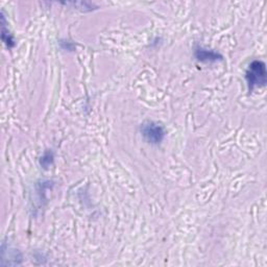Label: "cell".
Listing matches in <instances>:
<instances>
[{"label":"cell","mask_w":267,"mask_h":267,"mask_svg":"<svg viewBox=\"0 0 267 267\" xmlns=\"http://www.w3.org/2000/svg\"><path fill=\"white\" fill-rule=\"evenodd\" d=\"M2 41L4 42V44L8 47V48H12L15 46V40L13 38V36H12V34L8 32V30L6 28V18L2 14Z\"/></svg>","instance_id":"277c9868"},{"label":"cell","mask_w":267,"mask_h":267,"mask_svg":"<svg viewBox=\"0 0 267 267\" xmlns=\"http://www.w3.org/2000/svg\"><path fill=\"white\" fill-rule=\"evenodd\" d=\"M246 78L248 82L250 92H252L256 88L264 87L267 80L265 63L258 60H252L246 70Z\"/></svg>","instance_id":"6da1fadb"},{"label":"cell","mask_w":267,"mask_h":267,"mask_svg":"<svg viewBox=\"0 0 267 267\" xmlns=\"http://www.w3.org/2000/svg\"><path fill=\"white\" fill-rule=\"evenodd\" d=\"M141 134L145 141L154 145L160 144L165 138V130L163 126L154 122V121L144 122L141 126Z\"/></svg>","instance_id":"7a4b0ae2"},{"label":"cell","mask_w":267,"mask_h":267,"mask_svg":"<svg viewBox=\"0 0 267 267\" xmlns=\"http://www.w3.org/2000/svg\"><path fill=\"white\" fill-rule=\"evenodd\" d=\"M54 162V154L50 150H47L43 154L41 160H40V163H41V166H43L44 168H48L50 167Z\"/></svg>","instance_id":"5b68a950"},{"label":"cell","mask_w":267,"mask_h":267,"mask_svg":"<svg viewBox=\"0 0 267 267\" xmlns=\"http://www.w3.org/2000/svg\"><path fill=\"white\" fill-rule=\"evenodd\" d=\"M196 58L200 62L204 63H214L217 62V60H222V56L220 54L211 50H206V48L202 47L196 48Z\"/></svg>","instance_id":"3957f363"}]
</instances>
